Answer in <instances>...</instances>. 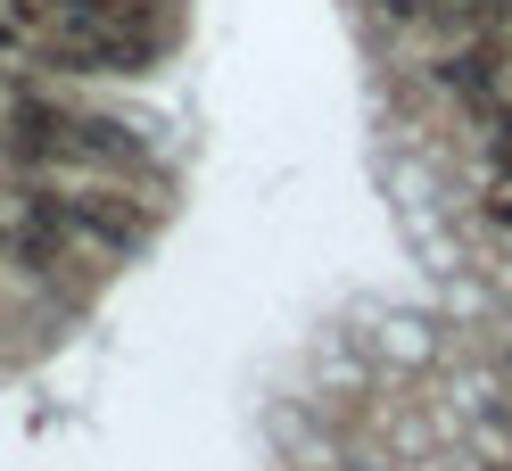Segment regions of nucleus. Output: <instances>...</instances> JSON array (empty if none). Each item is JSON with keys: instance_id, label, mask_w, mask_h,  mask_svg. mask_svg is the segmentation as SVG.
Here are the masks:
<instances>
[{"instance_id": "f03ea898", "label": "nucleus", "mask_w": 512, "mask_h": 471, "mask_svg": "<svg viewBox=\"0 0 512 471\" xmlns=\"http://www.w3.org/2000/svg\"><path fill=\"white\" fill-rule=\"evenodd\" d=\"M0 149H9L17 166H83V157H75V116L50 108V100H17Z\"/></svg>"}, {"instance_id": "20e7f679", "label": "nucleus", "mask_w": 512, "mask_h": 471, "mask_svg": "<svg viewBox=\"0 0 512 471\" xmlns=\"http://www.w3.org/2000/svg\"><path fill=\"white\" fill-rule=\"evenodd\" d=\"M438 9H446V0H380V17H389V25H422Z\"/></svg>"}, {"instance_id": "39448f33", "label": "nucleus", "mask_w": 512, "mask_h": 471, "mask_svg": "<svg viewBox=\"0 0 512 471\" xmlns=\"http://www.w3.org/2000/svg\"><path fill=\"white\" fill-rule=\"evenodd\" d=\"M9 232H17V215H0V257H9Z\"/></svg>"}, {"instance_id": "f257e3e1", "label": "nucleus", "mask_w": 512, "mask_h": 471, "mask_svg": "<svg viewBox=\"0 0 512 471\" xmlns=\"http://www.w3.org/2000/svg\"><path fill=\"white\" fill-rule=\"evenodd\" d=\"M17 215H58L75 240L108 248V257H133V248L149 240V207L133 191H108V182H91V191H50V182H34Z\"/></svg>"}, {"instance_id": "7ed1b4c3", "label": "nucleus", "mask_w": 512, "mask_h": 471, "mask_svg": "<svg viewBox=\"0 0 512 471\" xmlns=\"http://www.w3.org/2000/svg\"><path fill=\"white\" fill-rule=\"evenodd\" d=\"M496 67H504V50H496V42H471V50H446V58H438V83L463 91V100H488V91H496Z\"/></svg>"}]
</instances>
